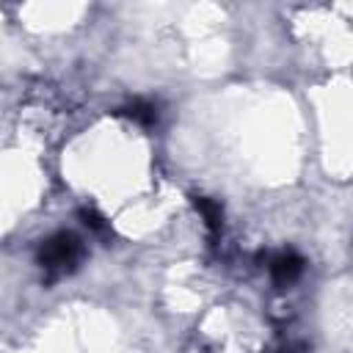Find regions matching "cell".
I'll list each match as a JSON object with an SVG mask.
<instances>
[{
	"label": "cell",
	"instance_id": "obj_1",
	"mask_svg": "<svg viewBox=\"0 0 353 353\" xmlns=\"http://www.w3.org/2000/svg\"><path fill=\"white\" fill-rule=\"evenodd\" d=\"M80 259V240L72 232H58L39 245V265L47 270H66Z\"/></svg>",
	"mask_w": 353,
	"mask_h": 353
},
{
	"label": "cell",
	"instance_id": "obj_2",
	"mask_svg": "<svg viewBox=\"0 0 353 353\" xmlns=\"http://www.w3.org/2000/svg\"><path fill=\"white\" fill-rule=\"evenodd\" d=\"M301 270H303V259L298 254H292V251H284V254L270 259V276H273V281L279 287L292 284L301 276Z\"/></svg>",
	"mask_w": 353,
	"mask_h": 353
},
{
	"label": "cell",
	"instance_id": "obj_3",
	"mask_svg": "<svg viewBox=\"0 0 353 353\" xmlns=\"http://www.w3.org/2000/svg\"><path fill=\"white\" fill-rule=\"evenodd\" d=\"M190 201H193L196 212L204 218V226L210 229V234L215 237V234L221 232V221H223L221 204H218V201H212V199H207V196H190Z\"/></svg>",
	"mask_w": 353,
	"mask_h": 353
},
{
	"label": "cell",
	"instance_id": "obj_4",
	"mask_svg": "<svg viewBox=\"0 0 353 353\" xmlns=\"http://www.w3.org/2000/svg\"><path fill=\"white\" fill-rule=\"evenodd\" d=\"M121 113H124V116H130L132 121L143 124V127H152V124L157 121V110H154V105H149V102H143V99L130 102L127 108H121Z\"/></svg>",
	"mask_w": 353,
	"mask_h": 353
},
{
	"label": "cell",
	"instance_id": "obj_5",
	"mask_svg": "<svg viewBox=\"0 0 353 353\" xmlns=\"http://www.w3.org/2000/svg\"><path fill=\"white\" fill-rule=\"evenodd\" d=\"M80 218H83V223H85L88 229H94V232H108L105 218H102L94 207H83V210H80Z\"/></svg>",
	"mask_w": 353,
	"mask_h": 353
}]
</instances>
